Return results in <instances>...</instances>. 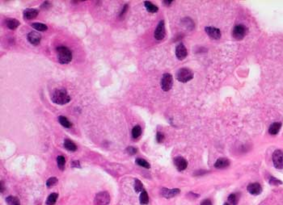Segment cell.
<instances>
[{
    "label": "cell",
    "mask_w": 283,
    "mask_h": 205,
    "mask_svg": "<svg viewBox=\"0 0 283 205\" xmlns=\"http://www.w3.org/2000/svg\"><path fill=\"white\" fill-rule=\"evenodd\" d=\"M51 100L53 103L58 105H65L71 101V96L64 88L55 89L51 94Z\"/></svg>",
    "instance_id": "cell-1"
},
{
    "label": "cell",
    "mask_w": 283,
    "mask_h": 205,
    "mask_svg": "<svg viewBox=\"0 0 283 205\" xmlns=\"http://www.w3.org/2000/svg\"><path fill=\"white\" fill-rule=\"evenodd\" d=\"M57 51V57L58 61L61 64H68L72 61V55L71 50L68 49L66 46H59L56 49Z\"/></svg>",
    "instance_id": "cell-2"
},
{
    "label": "cell",
    "mask_w": 283,
    "mask_h": 205,
    "mask_svg": "<svg viewBox=\"0 0 283 205\" xmlns=\"http://www.w3.org/2000/svg\"><path fill=\"white\" fill-rule=\"evenodd\" d=\"M176 79L180 82H188L193 78V73L188 68H181L176 73Z\"/></svg>",
    "instance_id": "cell-3"
},
{
    "label": "cell",
    "mask_w": 283,
    "mask_h": 205,
    "mask_svg": "<svg viewBox=\"0 0 283 205\" xmlns=\"http://www.w3.org/2000/svg\"><path fill=\"white\" fill-rule=\"evenodd\" d=\"M161 88L163 91H168L169 90L172 89L173 85V78L172 74H164L163 75L162 79H161Z\"/></svg>",
    "instance_id": "cell-4"
},
{
    "label": "cell",
    "mask_w": 283,
    "mask_h": 205,
    "mask_svg": "<svg viewBox=\"0 0 283 205\" xmlns=\"http://www.w3.org/2000/svg\"><path fill=\"white\" fill-rule=\"evenodd\" d=\"M110 203V195L107 191L98 193L94 200V205H108Z\"/></svg>",
    "instance_id": "cell-5"
},
{
    "label": "cell",
    "mask_w": 283,
    "mask_h": 205,
    "mask_svg": "<svg viewBox=\"0 0 283 205\" xmlns=\"http://www.w3.org/2000/svg\"><path fill=\"white\" fill-rule=\"evenodd\" d=\"M248 32V28L244 25L238 24L235 26V27L232 30V37L236 40L243 39L246 36Z\"/></svg>",
    "instance_id": "cell-6"
},
{
    "label": "cell",
    "mask_w": 283,
    "mask_h": 205,
    "mask_svg": "<svg viewBox=\"0 0 283 205\" xmlns=\"http://www.w3.org/2000/svg\"><path fill=\"white\" fill-rule=\"evenodd\" d=\"M273 165L277 169H283V153L282 151L275 150L273 153Z\"/></svg>",
    "instance_id": "cell-7"
},
{
    "label": "cell",
    "mask_w": 283,
    "mask_h": 205,
    "mask_svg": "<svg viewBox=\"0 0 283 205\" xmlns=\"http://www.w3.org/2000/svg\"><path fill=\"white\" fill-rule=\"evenodd\" d=\"M166 35V31H165V24L163 20H161L159 24H158L157 27L154 33V37L156 40H161L165 37Z\"/></svg>",
    "instance_id": "cell-8"
},
{
    "label": "cell",
    "mask_w": 283,
    "mask_h": 205,
    "mask_svg": "<svg viewBox=\"0 0 283 205\" xmlns=\"http://www.w3.org/2000/svg\"><path fill=\"white\" fill-rule=\"evenodd\" d=\"M27 39L28 40V42L30 44H32V45L37 46L40 44L41 42V35L38 32H30L27 36Z\"/></svg>",
    "instance_id": "cell-9"
},
{
    "label": "cell",
    "mask_w": 283,
    "mask_h": 205,
    "mask_svg": "<svg viewBox=\"0 0 283 205\" xmlns=\"http://www.w3.org/2000/svg\"><path fill=\"white\" fill-rule=\"evenodd\" d=\"M205 30H206V32L207 33V35L211 39L219 40L221 38V32H220V30L219 28L214 27H206L205 28Z\"/></svg>",
    "instance_id": "cell-10"
},
{
    "label": "cell",
    "mask_w": 283,
    "mask_h": 205,
    "mask_svg": "<svg viewBox=\"0 0 283 205\" xmlns=\"http://www.w3.org/2000/svg\"><path fill=\"white\" fill-rule=\"evenodd\" d=\"M188 55V51L187 49L185 48V46L183 44H179L176 48V56L179 60H184L185 57H187Z\"/></svg>",
    "instance_id": "cell-11"
},
{
    "label": "cell",
    "mask_w": 283,
    "mask_h": 205,
    "mask_svg": "<svg viewBox=\"0 0 283 205\" xmlns=\"http://www.w3.org/2000/svg\"><path fill=\"white\" fill-rule=\"evenodd\" d=\"M38 14H39V11L37 10V9H35V8H27V9H25L24 11L23 16H24V19H25L26 20H30L37 17Z\"/></svg>",
    "instance_id": "cell-12"
},
{
    "label": "cell",
    "mask_w": 283,
    "mask_h": 205,
    "mask_svg": "<svg viewBox=\"0 0 283 205\" xmlns=\"http://www.w3.org/2000/svg\"><path fill=\"white\" fill-rule=\"evenodd\" d=\"M174 164H175L176 167L177 168L178 171H185L188 166L187 161L185 160L183 157H176V158H174Z\"/></svg>",
    "instance_id": "cell-13"
},
{
    "label": "cell",
    "mask_w": 283,
    "mask_h": 205,
    "mask_svg": "<svg viewBox=\"0 0 283 205\" xmlns=\"http://www.w3.org/2000/svg\"><path fill=\"white\" fill-rule=\"evenodd\" d=\"M180 192V191L179 189H167V188H162L161 190V195L164 198L167 199H170V198H173L176 195H177Z\"/></svg>",
    "instance_id": "cell-14"
},
{
    "label": "cell",
    "mask_w": 283,
    "mask_h": 205,
    "mask_svg": "<svg viewBox=\"0 0 283 205\" xmlns=\"http://www.w3.org/2000/svg\"><path fill=\"white\" fill-rule=\"evenodd\" d=\"M248 191L250 194L254 195H260L262 191V188H261V185L259 184V183H251V184H249L248 186Z\"/></svg>",
    "instance_id": "cell-15"
},
{
    "label": "cell",
    "mask_w": 283,
    "mask_h": 205,
    "mask_svg": "<svg viewBox=\"0 0 283 205\" xmlns=\"http://www.w3.org/2000/svg\"><path fill=\"white\" fill-rule=\"evenodd\" d=\"M6 26L11 30H15L20 25V22L19 20L13 19V18H8L5 21Z\"/></svg>",
    "instance_id": "cell-16"
},
{
    "label": "cell",
    "mask_w": 283,
    "mask_h": 205,
    "mask_svg": "<svg viewBox=\"0 0 283 205\" xmlns=\"http://www.w3.org/2000/svg\"><path fill=\"white\" fill-rule=\"evenodd\" d=\"M230 165V161L228 159H226V158H219L217 162L214 164V166L216 167L217 169H224L226 168V167H228Z\"/></svg>",
    "instance_id": "cell-17"
},
{
    "label": "cell",
    "mask_w": 283,
    "mask_h": 205,
    "mask_svg": "<svg viewBox=\"0 0 283 205\" xmlns=\"http://www.w3.org/2000/svg\"><path fill=\"white\" fill-rule=\"evenodd\" d=\"M281 127V124L279 123V122L273 123V124H271L270 127H269L268 133H269L271 135H276V134L278 133V132L280 131Z\"/></svg>",
    "instance_id": "cell-18"
},
{
    "label": "cell",
    "mask_w": 283,
    "mask_h": 205,
    "mask_svg": "<svg viewBox=\"0 0 283 205\" xmlns=\"http://www.w3.org/2000/svg\"><path fill=\"white\" fill-rule=\"evenodd\" d=\"M64 147L66 148V149H67L68 151H71V152H74L77 149L76 145L73 141L69 140V139H66L65 140Z\"/></svg>",
    "instance_id": "cell-19"
},
{
    "label": "cell",
    "mask_w": 283,
    "mask_h": 205,
    "mask_svg": "<svg viewBox=\"0 0 283 205\" xmlns=\"http://www.w3.org/2000/svg\"><path fill=\"white\" fill-rule=\"evenodd\" d=\"M144 5H145V8L147 10V11L150 13H156L159 11V8H158L157 6L153 4L150 1H145L144 2Z\"/></svg>",
    "instance_id": "cell-20"
},
{
    "label": "cell",
    "mask_w": 283,
    "mask_h": 205,
    "mask_svg": "<svg viewBox=\"0 0 283 205\" xmlns=\"http://www.w3.org/2000/svg\"><path fill=\"white\" fill-rule=\"evenodd\" d=\"M58 121H59L61 125H62V126L65 127V128H67V129H70V128H71L72 127L71 122L67 117H65V116H60L59 117H58Z\"/></svg>",
    "instance_id": "cell-21"
},
{
    "label": "cell",
    "mask_w": 283,
    "mask_h": 205,
    "mask_svg": "<svg viewBox=\"0 0 283 205\" xmlns=\"http://www.w3.org/2000/svg\"><path fill=\"white\" fill-rule=\"evenodd\" d=\"M31 26H32L35 30L39 31V32H44V31H46V30L48 29L47 25L44 24H41V23H32V24H31Z\"/></svg>",
    "instance_id": "cell-22"
},
{
    "label": "cell",
    "mask_w": 283,
    "mask_h": 205,
    "mask_svg": "<svg viewBox=\"0 0 283 205\" xmlns=\"http://www.w3.org/2000/svg\"><path fill=\"white\" fill-rule=\"evenodd\" d=\"M58 197V193H52L48 196L46 200V204L47 205H54L55 204L57 200Z\"/></svg>",
    "instance_id": "cell-23"
},
{
    "label": "cell",
    "mask_w": 283,
    "mask_h": 205,
    "mask_svg": "<svg viewBox=\"0 0 283 205\" xmlns=\"http://www.w3.org/2000/svg\"><path fill=\"white\" fill-rule=\"evenodd\" d=\"M6 202L8 203V205H20V200L17 197L12 195L6 198Z\"/></svg>",
    "instance_id": "cell-24"
},
{
    "label": "cell",
    "mask_w": 283,
    "mask_h": 205,
    "mask_svg": "<svg viewBox=\"0 0 283 205\" xmlns=\"http://www.w3.org/2000/svg\"><path fill=\"white\" fill-rule=\"evenodd\" d=\"M140 203L143 205H146L148 203H149V196L147 195V192L145 190H143L142 192H141L140 195Z\"/></svg>",
    "instance_id": "cell-25"
},
{
    "label": "cell",
    "mask_w": 283,
    "mask_h": 205,
    "mask_svg": "<svg viewBox=\"0 0 283 205\" xmlns=\"http://www.w3.org/2000/svg\"><path fill=\"white\" fill-rule=\"evenodd\" d=\"M57 163H58V166L61 171H63L65 168V165H66V159L63 156H58L57 158Z\"/></svg>",
    "instance_id": "cell-26"
},
{
    "label": "cell",
    "mask_w": 283,
    "mask_h": 205,
    "mask_svg": "<svg viewBox=\"0 0 283 205\" xmlns=\"http://www.w3.org/2000/svg\"><path fill=\"white\" fill-rule=\"evenodd\" d=\"M142 133V129L139 125H136L132 129V136L133 138H138Z\"/></svg>",
    "instance_id": "cell-27"
},
{
    "label": "cell",
    "mask_w": 283,
    "mask_h": 205,
    "mask_svg": "<svg viewBox=\"0 0 283 205\" xmlns=\"http://www.w3.org/2000/svg\"><path fill=\"white\" fill-rule=\"evenodd\" d=\"M136 163L138 164V166L144 167V168L149 169L150 167V163L147 162L146 161L143 159V158H137V159H136Z\"/></svg>",
    "instance_id": "cell-28"
},
{
    "label": "cell",
    "mask_w": 283,
    "mask_h": 205,
    "mask_svg": "<svg viewBox=\"0 0 283 205\" xmlns=\"http://www.w3.org/2000/svg\"><path fill=\"white\" fill-rule=\"evenodd\" d=\"M182 24L185 25L187 28H189V29H193V27H194V24H193V20L190 18H185L182 20Z\"/></svg>",
    "instance_id": "cell-29"
},
{
    "label": "cell",
    "mask_w": 283,
    "mask_h": 205,
    "mask_svg": "<svg viewBox=\"0 0 283 205\" xmlns=\"http://www.w3.org/2000/svg\"><path fill=\"white\" fill-rule=\"evenodd\" d=\"M134 189H135L136 192H142L143 191V185L142 182L139 179L136 178L134 180Z\"/></svg>",
    "instance_id": "cell-30"
},
{
    "label": "cell",
    "mask_w": 283,
    "mask_h": 205,
    "mask_svg": "<svg viewBox=\"0 0 283 205\" xmlns=\"http://www.w3.org/2000/svg\"><path fill=\"white\" fill-rule=\"evenodd\" d=\"M238 201H239V199L236 194H232L228 196V202L232 205H236L238 203Z\"/></svg>",
    "instance_id": "cell-31"
},
{
    "label": "cell",
    "mask_w": 283,
    "mask_h": 205,
    "mask_svg": "<svg viewBox=\"0 0 283 205\" xmlns=\"http://www.w3.org/2000/svg\"><path fill=\"white\" fill-rule=\"evenodd\" d=\"M57 183H58V178H55V177H52V178H49L47 180L46 186L48 187H51L55 185Z\"/></svg>",
    "instance_id": "cell-32"
},
{
    "label": "cell",
    "mask_w": 283,
    "mask_h": 205,
    "mask_svg": "<svg viewBox=\"0 0 283 205\" xmlns=\"http://www.w3.org/2000/svg\"><path fill=\"white\" fill-rule=\"evenodd\" d=\"M269 183H270L271 185L278 186V185H280V184H281L282 183H281L280 180H278V178H273V177H271V178H269Z\"/></svg>",
    "instance_id": "cell-33"
},
{
    "label": "cell",
    "mask_w": 283,
    "mask_h": 205,
    "mask_svg": "<svg viewBox=\"0 0 283 205\" xmlns=\"http://www.w3.org/2000/svg\"><path fill=\"white\" fill-rule=\"evenodd\" d=\"M126 152L129 153V154H130V155H133V154H135L137 152H138V149L134 147H132V146H130L128 148L126 149Z\"/></svg>",
    "instance_id": "cell-34"
},
{
    "label": "cell",
    "mask_w": 283,
    "mask_h": 205,
    "mask_svg": "<svg viewBox=\"0 0 283 205\" xmlns=\"http://www.w3.org/2000/svg\"><path fill=\"white\" fill-rule=\"evenodd\" d=\"M156 140L159 143H161L164 140V135L162 133H160V132H158L157 135H156Z\"/></svg>",
    "instance_id": "cell-35"
},
{
    "label": "cell",
    "mask_w": 283,
    "mask_h": 205,
    "mask_svg": "<svg viewBox=\"0 0 283 205\" xmlns=\"http://www.w3.org/2000/svg\"><path fill=\"white\" fill-rule=\"evenodd\" d=\"M128 8H129V7H128V5H127V4L124 5L123 9H122V11H121V13H120V15H119L120 17H123L124 15H125V14L126 13V11H128Z\"/></svg>",
    "instance_id": "cell-36"
},
{
    "label": "cell",
    "mask_w": 283,
    "mask_h": 205,
    "mask_svg": "<svg viewBox=\"0 0 283 205\" xmlns=\"http://www.w3.org/2000/svg\"><path fill=\"white\" fill-rule=\"evenodd\" d=\"M71 166L73 168H80V163H79V161H72L71 162Z\"/></svg>",
    "instance_id": "cell-37"
},
{
    "label": "cell",
    "mask_w": 283,
    "mask_h": 205,
    "mask_svg": "<svg viewBox=\"0 0 283 205\" xmlns=\"http://www.w3.org/2000/svg\"><path fill=\"white\" fill-rule=\"evenodd\" d=\"M50 6H51V4L49 3V2L45 1V2H44V3H42V5L41 6V8H43V9H48V8H50Z\"/></svg>",
    "instance_id": "cell-38"
},
{
    "label": "cell",
    "mask_w": 283,
    "mask_h": 205,
    "mask_svg": "<svg viewBox=\"0 0 283 205\" xmlns=\"http://www.w3.org/2000/svg\"><path fill=\"white\" fill-rule=\"evenodd\" d=\"M201 205H213L209 200H205L201 203Z\"/></svg>",
    "instance_id": "cell-39"
},
{
    "label": "cell",
    "mask_w": 283,
    "mask_h": 205,
    "mask_svg": "<svg viewBox=\"0 0 283 205\" xmlns=\"http://www.w3.org/2000/svg\"><path fill=\"white\" fill-rule=\"evenodd\" d=\"M173 3V1H172V0H164V1H163V3L165 4L166 6H169L171 3Z\"/></svg>",
    "instance_id": "cell-40"
},
{
    "label": "cell",
    "mask_w": 283,
    "mask_h": 205,
    "mask_svg": "<svg viewBox=\"0 0 283 205\" xmlns=\"http://www.w3.org/2000/svg\"><path fill=\"white\" fill-rule=\"evenodd\" d=\"M1 191L3 192V182H1Z\"/></svg>",
    "instance_id": "cell-41"
},
{
    "label": "cell",
    "mask_w": 283,
    "mask_h": 205,
    "mask_svg": "<svg viewBox=\"0 0 283 205\" xmlns=\"http://www.w3.org/2000/svg\"><path fill=\"white\" fill-rule=\"evenodd\" d=\"M224 205H230V204H229V203H225Z\"/></svg>",
    "instance_id": "cell-42"
}]
</instances>
